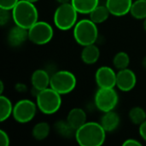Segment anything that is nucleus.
Instances as JSON below:
<instances>
[{"instance_id":"16","label":"nucleus","mask_w":146,"mask_h":146,"mask_svg":"<svg viewBox=\"0 0 146 146\" xmlns=\"http://www.w3.org/2000/svg\"><path fill=\"white\" fill-rule=\"evenodd\" d=\"M67 121L75 130H77L86 122V114L80 108L72 109L68 114Z\"/></svg>"},{"instance_id":"8","label":"nucleus","mask_w":146,"mask_h":146,"mask_svg":"<svg viewBox=\"0 0 146 146\" xmlns=\"http://www.w3.org/2000/svg\"><path fill=\"white\" fill-rule=\"evenodd\" d=\"M97 108L105 113L114 110L118 104V94L114 88H99L95 95Z\"/></svg>"},{"instance_id":"23","label":"nucleus","mask_w":146,"mask_h":146,"mask_svg":"<svg viewBox=\"0 0 146 146\" xmlns=\"http://www.w3.org/2000/svg\"><path fill=\"white\" fill-rule=\"evenodd\" d=\"M55 128L58 134H60L61 136H63V137H67V138H70L74 134L75 135V133H76V130L68 122V121H57L55 124Z\"/></svg>"},{"instance_id":"4","label":"nucleus","mask_w":146,"mask_h":146,"mask_svg":"<svg viewBox=\"0 0 146 146\" xmlns=\"http://www.w3.org/2000/svg\"><path fill=\"white\" fill-rule=\"evenodd\" d=\"M37 106L44 115H52L57 112L62 105L61 94L51 87L44 89L36 96Z\"/></svg>"},{"instance_id":"34","label":"nucleus","mask_w":146,"mask_h":146,"mask_svg":"<svg viewBox=\"0 0 146 146\" xmlns=\"http://www.w3.org/2000/svg\"><path fill=\"white\" fill-rule=\"evenodd\" d=\"M144 28H145V30L146 31V18L145 19V21H144Z\"/></svg>"},{"instance_id":"21","label":"nucleus","mask_w":146,"mask_h":146,"mask_svg":"<svg viewBox=\"0 0 146 146\" xmlns=\"http://www.w3.org/2000/svg\"><path fill=\"white\" fill-rule=\"evenodd\" d=\"M50 132V125L47 122L43 121V122L37 123L33 127V128L32 130V134L35 139L41 141V140L45 139L49 136Z\"/></svg>"},{"instance_id":"17","label":"nucleus","mask_w":146,"mask_h":146,"mask_svg":"<svg viewBox=\"0 0 146 146\" xmlns=\"http://www.w3.org/2000/svg\"><path fill=\"white\" fill-rule=\"evenodd\" d=\"M100 56V50L94 44L84 46L81 52V59L86 64H93L98 62Z\"/></svg>"},{"instance_id":"25","label":"nucleus","mask_w":146,"mask_h":146,"mask_svg":"<svg viewBox=\"0 0 146 146\" xmlns=\"http://www.w3.org/2000/svg\"><path fill=\"white\" fill-rule=\"evenodd\" d=\"M129 63H130V57L126 52L120 51L114 56L113 64L115 68H117L118 70L127 68Z\"/></svg>"},{"instance_id":"3","label":"nucleus","mask_w":146,"mask_h":146,"mask_svg":"<svg viewBox=\"0 0 146 146\" xmlns=\"http://www.w3.org/2000/svg\"><path fill=\"white\" fill-rule=\"evenodd\" d=\"M98 37V30L91 19H83L74 27V38L82 46L95 44Z\"/></svg>"},{"instance_id":"29","label":"nucleus","mask_w":146,"mask_h":146,"mask_svg":"<svg viewBox=\"0 0 146 146\" xmlns=\"http://www.w3.org/2000/svg\"><path fill=\"white\" fill-rule=\"evenodd\" d=\"M123 146H141L142 144L140 142H139L138 140L134 139H128L126 141L123 142L122 144Z\"/></svg>"},{"instance_id":"26","label":"nucleus","mask_w":146,"mask_h":146,"mask_svg":"<svg viewBox=\"0 0 146 146\" xmlns=\"http://www.w3.org/2000/svg\"><path fill=\"white\" fill-rule=\"evenodd\" d=\"M20 0H0V9L12 10Z\"/></svg>"},{"instance_id":"24","label":"nucleus","mask_w":146,"mask_h":146,"mask_svg":"<svg viewBox=\"0 0 146 146\" xmlns=\"http://www.w3.org/2000/svg\"><path fill=\"white\" fill-rule=\"evenodd\" d=\"M129 119L134 125H141L146 120V112L140 107H134L129 111Z\"/></svg>"},{"instance_id":"22","label":"nucleus","mask_w":146,"mask_h":146,"mask_svg":"<svg viewBox=\"0 0 146 146\" xmlns=\"http://www.w3.org/2000/svg\"><path fill=\"white\" fill-rule=\"evenodd\" d=\"M130 13L135 19L145 20L146 18V0H136L133 2Z\"/></svg>"},{"instance_id":"31","label":"nucleus","mask_w":146,"mask_h":146,"mask_svg":"<svg viewBox=\"0 0 146 146\" xmlns=\"http://www.w3.org/2000/svg\"><path fill=\"white\" fill-rule=\"evenodd\" d=\"M56 2H58L60 4L62 3H71V0H56Z\"/></svg>"},{"instance_id":"9","label":"nucleus","mask_w":146,"mask_h":146,"mask_svg":"<svg viewBox=\"0 0 146 146\" xmlns=\"http://www.w3.org/2000/svg\"><path fill=\"white\" fill-rule=\"evenodd\" d=\"M37 104L28 99H22L17 102L13 109V117L19 123H27L31 121L37 111Z\"/></svg>"},{"instance_id":"1","label":"nucleus","mask_w":146,"mask_h":146,"mask_svg":"<svg viewBox=\"0 0 146 146\" xmlns=\"http://www.w3.org/2000/svg\"><path fill=\"white\" fill-rule=\"evenodd\" d=\"M106 139V131L100 123L86 122L76 130L75 139L81 146H100Z\"/></svg>"},{"instance_id":"35","label":"nucleus","mask_w":146,"mask_h":146,"mask_svg":"<svg viewBox=\"0 0 146 146\" xmlns=\"http://www.w3.org/2000/svg\"><path fill=\"white\" fill-rule=\"evenodd\" d=\"M27 1H29V2H32V3H36V2H38V0H27Z\"/></svg>"},{"instance_id":"13","label":"nucleus","mask_w":146,"mask_h":146,"mask_svg":"<svg viewBox=\"0 0 146 146\" xmlns=\"http://www.w3.org/2000/svg\"><path fill=\"white\" fill-rule=\"evenodd\" d=\"M28 38V30L15 25L8 33V42L12 47L21 46Z\"/></svg>"},{"instance_id":"15","label":"nucleus","mask_w":146,"mask_h":146,"mask_svg":"<svg viewBox=\"0 0 146 146\" xmlns=\"http://www.w3.org/2000/svg\"><path fill=\"white\" fill-rule=\"evenodd\" d=\"M100 124L104 127V129L108 132H113L115 131L120 124V116L117 113L112 111L105 112L104 115L101 117Z\"/></svg>"},{"instance_id":"11","label":"nucleus","mask_w":146,"mask_h":146,"mask_svg":"<svg viewBox=\"0 0 146 146\" xmlns=\"http://www.w3.org/2000/svg\"><path fill=\"white\" fill-rule=\"evenodd\" d=\"M137 77L131 69H121L116 74V86L122 92H130L136 85Z\"/></svg>"},{"instance_id":"28","label":"nucleus","mask_w":146,"mask_h":146,"mask_svg":"<svg viewBox=\"0 0 146 146\" xmlns=\"http://www.w3.org/2000/svg\"><path fill=\"white\" fill-rule=\"evenodd\" d=\"M10 143L9 140V137L8 135V133L3 131V130H0V144L2 146H9Z\"/></svg>"},{"instance_id":"2","label":"nucleus","mask_w":146,"mask_h":146,"mask_svg":"<svg viewBox=\"0 0 146 146\" xmlns=\"http://www.w3.org/2000/svg\"><path fill=\"white\" fill-rule=\"evenodd\" d=\"M12 18L15 25L28 30L38 21V13L33 3L20 0L12 9Z\"/></svg>"},{"instance_id":"5","label":"nucleus","mask_w":146,"mask_h":146,"mask_svg":"<svg viewBox=\"0 0 146 146\" xmlns=\"http://www.w3.org/2000/svg\"><path fill=\"white\" fill-rule=\"evenodd\" d=\"M78 12L71 3L60 4L54 14V23L56 27L62 31L74 27L77 23Z\"/></svg>"},{"instance_id":"6","label":"nucleus","mask_w":146,"mask_h":146,"mask_svg":"<svg viewBox=\"0 0 146 146\" xmlns=\"http://www.w3.org/2000/svg\"><path fill=\"white\" fill-rule=\"evenodd\" d=\"M75 75L67 70L56 72L50 77V87L54 89L61 95H65L71 92L76 86Z\"/></svg>"},{"instance_id":"32","label":"nucleus","mask_w":146,"mask_h":146,"mask_svg":"<svg viewBox=\"0 0 146 146\" xmlns=\"http://www.w3.org/2000/svg\"><path fill=\"white\" fill-rule=\"evenodd\" d=\"M0 95H3V81L0 82Z\"/></svg>"},{"instance_id":"19","label":"nucleus","mask_w":146,"mask_h":146,"mask_svg":"<svg viewBox=\"0 0 146 146\" xmlns=\"http://www.w3.org/2000/svg\"><path fill=\"white\" fill-rule=\"evenodd\" d=\"M110 12L107 6L98 5L91 13H90V19L96 24L104 22L110 16Z\"/></svg>"},{"instance_id":"7","label":"nucleus","mask_w":146,"mask_h":146,"mask_svg":"<svg viewBox=\"0 0 146 146\" xmlns=\"http://www.w3.org/2000/svg\"><path fill=\"white\" fill-rule=\"evenodd\" d=\"M53 28L45 21H37L28 29V39L38 45L48 44L53 38Z\"/></svg>"},{"instance_id":"14","label":"nucleus","mask_w":146,"mask_h":146,"mask_svg":"<svg viewBox=\"0 0 146 146\" xmlns=\"http://www.w3.org/2000/svg\"><path fill=\"white\" fill-rule=\"evenodd\" d=\"M31 83L33 89L40 92L48 88L50 83V77L46 71L43 69H37L32 74Z\"/></svg>"},{"instance_id":"20","label":"nucleus","mask_w":146,"mask_h":146,"mask_svg":"<svg viewBox=\"0 0 146 146\" xmlns=\"http://www.w3.org/2000/svg\"><path fill=\"white\" fill-rule=\"evenodd\" d=\"M13 105L11 101L3 95H0V121L3 122L13 114Z\"/></svg>"},{"instance_id":"27","label":"nucleus","mask_w":146,"mask_h":146,"mask_svg":"<svg viewBox=\"0 0 146 146\" xmlns=\"http://www.w3.org/2000/svg\"><path fill=\"white\" fill-rule=\"evenodd\" d=\"M9 10H6V9H0V24L1 26L5 25L9 20Z\"/></svg>"},{"instance_id":"33","label":"nucleus","mask_w":146,"mask_h":146,"mask_svg":"<svg viewBox=\"0 0 146 146\" xmlns=\"http://www.w3.org/2000/svg\"><path fill=\"white\" fill-rule=\"evenodd\" d=\"M142 65H143V67L146 69V56L143 59V61H142Z\"/></svg>"},{"instance_id":"12","label":"nucleus","mask_w":146,"mask_h":146,"mask_svg":"<svg viewBox=\"0 0 146 146\" xmlns=\"http://www.w3.org/2000/svg\"><path fill=\"white\" fill-rule=\"evenodd\" d=\"M133 0H106V6L110 15L115 16H123L131 10Z\"/></svg>"},{"instance_id":"30","label":"nucleus","mask_w":146,"mask_h":146,"mask_svg":"<svg viewBox=\"0 0 146 146\" xmlns=\"http://www.w3.org/2000/svg\"><path fill=\"white\" fill-rule=\"evenodd\" d=\"M139 134H140V136H141V138L146 141V120L141 124V125H139Z\"/></svg>"},{"instance_id":"10","label":"nucleus","mask_w":146,"mask_h":146,"mask_svg":"<svg viewBox=\"0 0 146 146\" xmlns=\"http://www.w3.org/2000/svg\"><path fill=\"white\" fill-rule=\"evenodd\" d=\"M95 80L99 88H114L116 86V74L108 66L100 67L97 70Z\"/></svg>"},{"instance_id":"18","label":"nucleus","mask_w":146,"mask_h":146,"mask_svg":"<svg viewBox=\"0 0 146 146\" xmlns=\"http://www.w3.org/2000/svg\"><path fill=\"white\" fill-rule=\"evenodd\" d=\"M99 0H71V3L80 14H90L98 5Z\"/></svg>"}]
</instances>
